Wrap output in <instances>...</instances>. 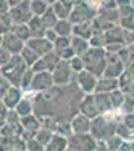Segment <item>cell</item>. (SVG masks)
Segmentation results:
<instances>
[{
  "instance_id": "obj_16",
  "label": "cell",
  "mask_w": 134,
  "mask_h": 151,
  "mask_svg": "<svg viewBox=\"0 0 134 151\" xmlns=\"http://www.w3.org/2000/svg\"><path fill=\"white\" fill-rule=\"evenodd\" d=\"M38 118L39 116H36V115H27V116H23L20 119V122L24 127V130H27V133L36 134L42 127V121L38 119Z\"/></svg>"
},
{
  "instance_id": "obj_9",
  "label": "cell",
  "mask_w": 134,
  "mask_h": 151,
  "mask_svg": "<svg viewBox=\"0 0 134 151\" xmlns=\"http://www.w3.org/2000/svg\"><path fill=\"white\" fill-rule=\"evenodd\" d=\"M60 60H62V59H60L59 55L53 50V52L41 56L38 59V62H36V64L32 67V70L35 73H39V71H50V73H53V70L57 67V64H59Z\"/></svg>"
},
{
  "instance_id": "obj_12",
  "label": "cell",
  "mask_w": 134,
  "mask_h": 151,
  "mask_svg": "<svg viewBox=\"0 0 134 151\" xmlns=\"http://www.w3.org/2000/svg\"><path fill=\"white\" fill-rule=\"evenodd\" d=\"M26 45L32 47L39 56H44V55H47V53H50V52H53V50H54V44L48 40V38H45V36L32 38V40H29L26 42Z\"/></svg>"
},
{
  "instance_id": "obj_26",
  "label": "cell",
  "mask_w": 134,
  "mask_h": 151,
  "mask_svg": "<svg viewBox=\"0 0 134 151\" xmlns=\"http://www.w3.org/2000/svg\"><path fill=\"white\" fill-rule=\"evenodd\" d=\"M14 33L17 36H20L23 41H29V40H32V38H33L29 24H17V26L14 27Z\"/></svg>"
},
{
  "instance_id": "obj_28",
  "label": "cell",
  "mask_w": 134,
  "mask_h": 151,
  "mask_svg": "<svg viewBox=\"0 0 134 151\" xmlns=\"http://www.w3.org/2000/svg\"><path fill=\"white\" fill-rule=\"evenodd\" d=\"M71 47V40L69 36H59L57 40L54 41V52L59 55L60 52H63V50L69 48Z\"/></svg>"
},
{
  "instance_id": "obj_29",
  "label": "cell",
  "mask_w": 134,
  "mask_h": 151,
  "mask_svg": "<svg viewBox=\"0 0 134 151\" xmlns=\"http://www.w3.org/2000/svg\"><path fill=\"white\" fill-rule=\"evenodd\" d=\"M35 137H36V139H38L42 145H47L48 142L51 141V137H53V132H51V130H48V129L41 127V130L35 134Z\"/></svg>"
},
{
  "instance_id": "obj_13",
  "label": "cell",
  "mask_w": 134,
  "mask_h": 151,
  "mask_svg": "<svg viewBox=\"0 0 134 151\" xmlns=\"http://www.w3.org/2000/svg\"><path fill=\"white\" fill-rule=\"evenodd\" d=\"M23 97H24V91L21 89L20 86H14V85H12L11 89L2 97V103L6 104L9 107V110H12V109L17 107V104L23 100Z\"/></svg>"
},
{
  "instance_id": "obj_33",
  "label": "cell",
  "mask_w": 134,
  "mask_h": 151,
  "mask_svg": "<svg viewBox=\"0 0 134 151\" xmlns=\"http://www.w3.org/2000/svg\"><path fill=\"white\" fill-rule=\"evenodd\" d=\"M27 151H45V145H42L38 139H29L27 141Z\"/></svg>"
},
{
  "instance_id": "obj_32",
  "label": "cell",
  "mask_w": 134,
  "mask_h": 151,
  "mask_svg": "<svg viewBox=\"0 0 134 151\" xmlns=\"http://www.w3.org/2000/svg\"><path fill=\"white\" fill-rule=\"evenodd\" d=\"M122 144H124V142H122V139H120L119 136H112L110 139L105 141V148H107L108 151H118Z\"/></svg>"
},
{
  "instance_id": "obj_5",
  "label": "cell",
  "mask_w": 134,
  "mask_h": 151,
  "mask_svg": "<svg viewBox=\"0 0 134 151\" xmlns=\"http://www.w3.org/2000/svg\"><path fill=\"white\" fill-rule=\"evenodd\" d=\"M72 74H76L71 68V64L69 60H60L57 67L53 70V80H54V85L57 86H66L71 83V77Z\"/></svg>"
},
{
  "instance_id": "obj_23",
  "label": "cell",
  "mask_w": 134,
  "mask_h": 151,
  "mask_svg": "<svg viewBox=\"0 0 134 151\" xmlns=\"http://www.w3.org/2000/svg\"><path fill=\"white\" fill-rule=\"evenodd\" d=\"M20 55H21V58L24 59V62H26V64H27L30 68H32V67L36 64V62H38V59L41 58V56L36 53L32 47H29V45L24 47V48H23V52H21Z\"/></svg>"
},
{
  "instance_id": "obj_17",
  "label": "cell",
  "mask_w": 134,
  "mask_h": 151,
  "mask_svg": "<svg viewBox=\"0 0 134 151\" xmlns=\"http://www.w3.org/2000/svg\"><path fill=\"white\" fill-rule=\"evenodd\" d=\"M68 150V137L62 134H53L51 141L45 145V151H66Z\"/></svg>"
},
{
  "instance_id": "obj_20",
  "label": "cell",
  "mask_w": 134,
  "mask_h": 151,
  "mask_svg": "<svg viewBox=\"0 0 134 151\" xmlns=\"http://www.w3.org/2000/svg\"><path fill=\"white\" fill-rule=\"evenodd\" d=\"M71 47L74 50V53L77 56H83L89 52L91 48V42L88 40H84V38H80V36H74L71 40Z\"/></svg>"
},
{
  "instance_id": "obj_31",
  "label": "cell",
  "mask_w": 134,
  "mask_h": 151,
  "mask_svg": "<svg viewBox=\"0 0 134 151\" xmlns=\"http://www.w3.org/2000/svg\"><path fill=\"white\" fill-rule=\"evenodd\" d=\"M33 76H35V71H33L32 68H29L26 73H24L23 79H21V85H20V88H21L23 91L30 89V85H32V80H33Z\"/></svg>"
},
{
  "instance_id": "obj_1",
  "label": "cell",
  "mask_w": 134,
  "mask_h": 151,
  "mask_svg": "<svg viewBox=\"0 0 134 151\" xmlns=\"http://www.w3.org/2000/svg\"><path fill=\"white\" fill-rule=\"evenodd\" d=\"M86 70L95 74L96 77H101L105 73L107 67V50L104 47H91L86 55H83Z\"/></svg>"
},
{
  "instance_id": "obj_14",
  "label": "cell",
  "mask_w": 134,
  "mask_h": 151,
  "mask_svg": "<svg viewBox=\"0 0 134 151\" xmlns=\"http://www.w3.org/2000/svg\"><path fill=\"white\" fill-rule=\"evenodd\" d=\"M80 112L84 113V115H88L91 119L101 115L98 110V106H96V101H95V95L88 94L86 97H83V100L80 101Z\"/></svg>"
},
{
  "instance_id": "obj_7",
  "label": "cell",
  "mask_w": 134,
  "mask_h": 151,
  "mask_svg": "<svg viewBox=\"0 0 134 151\" xmlns=\"http://www.w3.org/2000/svg\"><path fill=\"white\" fill-rule=\"evenodd\" d=\"M33 11H32V5L29 2H23L21 5L12 8L9 12V17L11 20L14 21L15 24H24V23H29L33 17Z\"/></svg>"
},
{
  "instance_id": "obj_30",
  "label": "cell",
  "mask_w": 134,
  "mask_h": 151,
  "mask_svg": "<svg viewBox=\"0 0 134 151\" xmlns=\"http://www.w3.org/2000/svg\"><path fill=\"white\" fill-rule=\"evenodd\" d=\"M69 64H71V68H72V71H74L76 74L80 73V71H83V70H86L83 56H77V55H76L72 59H69Z\"/></svg>"
},
{
  "instance_id": "obj_2",
  "label": "cell",
  "mask_w": 134,
  "mask_h": 151,
  "mask_svg": "<svg viewBox=\"0 0 134 151\" xmlns=\"http://www.w3.org/2000/svg\"><path fill=\"white\" fill-rule=\"evenodd\" d=\"M29 68L30 67L24 62L21 55H12L11 60L8 62L6 65L2 67V76L6 77L14 86H20L24 73H26Z\"/></svg>"
},
{
  "instance_id": "obj_25",
  "label": "cell",
  "mask_w": 134,
  "mask_h": 151,
  "mask_svg": "<svg viewBox=\"0 0 134 151\" xmlns=\"http://www.w3.org/2000/svg\"><path fill=\"white\" fill-rule=\"evenodd\" d=\"M53 29L57 32L59 36H69L72 32H74V29H72V26H71V23L66 21V20H60V21H57V23H56V26H54Z\"/></svg>"
},
{
  "instance_id": "obj_35",
  "label": "cell",
  "mask_w": 134,
  "mask_h": 151,
  "mask_svg": "<svg viewBox=\"0 0 134 151\" xmlns=\"http://www.w3.org/2000/svg\"><path fill=\"white\" fill-rule=\"evenodd\" d=\"M124 124L128 125L130 129L134 130V113H125V116H124Z\"/></svg>"
},
{
  "instance_id": "obj_15",
  "label": "cell",
  "mask_w": 134,
  "mask_h": 151,
  "mask_svg": "<svg viewBox=\"0 0 134 151\" xmlns=\"http://www.w3.org/2000/svg\"><path fill=\"white\" fill-rule=\"evenodd\" d=\"M71 125L74 133H89L92 127V119L88 115H84V113H77L71 119Z\"/></svg>"
},
{
  "instance_id": "obj_36",
  "label": "cell",
  "mask_w": 134,
  "mask_h": 151,
  "mask_svg": "<svg viewBox=\"0 0 134 151\" xmlns=\"http://www.w3.org/2000/svg\"><path fill=\"white\" fill-rule=\"evenodd\" d=\"M45 38H48L53 44H54V41L59 38V35H57V32L54 30V29H47V32H45Z\"/></svg>"
},
{
  "instance_id": "obj_11",
  "label": "cell",
  "mask_w": 134,
  "mask_h": 151,
  "mask_svg": "<svg viewBox=\"0 0 134 151\" xmlns=\"http://www.w3.org/2000/svg\"><path fill=\"white\" fill-rule=\"evenodd\" d=\"M2 47L6 48L8 52H11L12 55H20L26 45H24V41L21 40L20 36H17L15 33H11L9 32V33H5L3 35Z\"/></svg>"
},
{
  "instance_id": "obj_10",
  "label": "cell",
  "mask_w": 134,
  "mask_h": 151,
  "mask_svg": "<svg viewBox=\"0 0 134 151\" xmlns=\"http://www.w3.org/2000/svg\"><path fill=\"white\" fill-rule=\"evenodd\" d=\"M124 67H125V64L120 60V58L116 53L107 52V67H105V73H104L105 77H112V79L120 77L124 73Z\"/></svg>"
},
{
  "instance_id": "obj_19",
  "label": "cell",
  "mask_w": 134,
  "mask_h": 151,
  "mask_svg": "<svg viewBox=\"0 0 134 151\" xmlns=\"http://www.w3.org/2000/svg\"><path fill=\"white\" fill-rule=\"evenodd\" d=\"M95 101H96V106H98V110L100 113L108 112L113 109V103H112V98H110V94H104V92H96L95 94Z\"/></svg>"
},
{
  "instance_id": "obj_3",
  "label": "cell",
  "mask_w": 134,
  "mask_h": 151,
  "mask_svg": "<svg viewBox=\"0 0 134 151\" xmlns=\"http://www.w3.org/2000/svg\"><path fill=\"white\" fill-rule=\"evenodd\" d=\"M116 129H118L116 121H113L112 118H108L105 115H100L92 119L91 133L93 134L96 141H107L112 136H115Z\"/></svg>"
},
{
  "instance_id": "obj_22",
  "label": "cell",
  "mask_w": 134,
  "mask_h": 151,
  "mask_svg": "<svg viewBox=\"0 0 134 151\" xmlns=\"http://www.w3.org/2000/svg\"><path fill=\"white\" fill-rule=\"evenodd\" d=\"M15 112L23 118V116H27V115H32V112H35V107H33V101H30L29 98L23 97V100L17 104L15 107Z\"/></svg>"
},
{
  "instance_id": "obj_38",
  "label": "cell",
  "mask_w": 134,
  "mask_h": 151,
  "mask_svg": "<svg viewBox=\"0 0 134 151\" xmlns=\"http://www.w3.org/2000/svg\"><path fill=\"white\" fill-rule=\"evenodd\" d=\"M95 151H108V150L105 148V145H100V147H98V148H96Z\"/></svg>"
},
{
  "instance_id": "obj_34",
  "label": "cell",
  "mask_w": 134,
  "mask_h": 151,
  "mask_svg": "<svg viewBox=\"0 0 134 151\" xmlns=\"http://www.w3.org/2000/svg\"><path fill=\"white\" fill-rule=\"evenodd\" d=\"M30 5H32V11H33V14H36V15L44 14V12L47 11L45 3H44V2H39V0H33V2H32Z\"/></svg>"
},
{
  "instance_id": "obj_24",
  "label": "cell",
  "mask_w": 134,
  "mask_h": 151,
  "mask_svg": "<svg viewBox=\"0 0 134 151\" xmlns=\"http://www.w3.org/2000/svg\"><path fill=\"white\" fill-rule=\"evenodd\" d=\"M74 35L84 38V40H91L93 36V27L88 23H78L77 26L74 27Z\"/></svg>"
},
{
  "instance_id": "obj_6",
  "label": "cell",
  "mask_w": 134,
  "mask_h": 151,
  "mask_svg": "<svg viewBox=\"0 0 134 151\" xmlns=\"http://www.w3.org/2000/svg\"><path fill=\"white\" fill-rule=\"evenodd\" d=\"M53 85H54L53 73H50V71H39V73H35L32 85H30V89L36 91V92H44L47 89H50V88H53Z\"/></svg>"
},
{
  "instance_id": "obj_21",
  "label": "cell",
  "mask_w": 134,
  "mask_h": 151,
  "mask_svg": "<svg viewBox=\"0 0 134 151\" xmlns=\"http://www.w3.org/2000/svg\"><path fill=\"white\" fill-rule=\"evenodd\" d=\"M27 24H29V27H30V32H32V36H33V38H41V36H45L47 27H45V24H44L42 18L33 17Z\"/></svg>"
},
{
  "instance_id": "obj_37",
  "label": "cell",
  "mask_w": 134,
  "mask_h": 151,
  "mask_svg": "<svg viewBox=\"0 0 134 151\" xmlns=\"http://www.w3.org/2000/svg\"><path fill=\"white\" fill-rule=\"evenodd\" d=\"M118 151H133V147H131L130 144H122Z\"/></svg>"
},
{
  "instance_id": "obj_8",
  "label": "cell",
  "mask_w": 134,
  "mask_h": 151,
  "mask_svg": "<svg viewBox=\"0 0 134 151\" xmlns=\"http://www.w3.org/2000/svg\"><path fill=\"white\" fill-rule=\"evenodd\" d=\"M76 82L78 85V88H81V91L84 94H92L95 92L96 89V83H98V80H96V76L92 74L91 71L88 70H83L80 73L76 74Z\"/></svg>"
},
{
  "instance_id": "obj_27",
  "label": "cell",
  "mask_w": 134,
  "mask_h": 151,
  "mask_svg": "<svg viewBox=\"0 0 134 151\" xmlns=\"http://www.w3.org/2000/svg\"><path fill=\"white\" fill-rule=\"evenodd\" d=\"M42 21H44L47 29H51V27L56 26V23L59 21L57 20V14H56V12H53V11H50V9H47L44 14H42Z\"/></svg>"
},
{
  "instance_id": "obj_18",
  "label": "cell",
  "mask_w": 134,
  "mask_h": 151,
  "mask_svg": "<svg viewBox=\"0 0 134 151\" xmlns=\"http://www.w3.org/2000/svg\"><path fill=\"white\" fill-rule=\"evenodd\" d=\"M119 88V82L116 79H112V77H104L98 80V83H96V89L95 92H104V94H110L113 92L115 89H118Z\"/></svg>"
},
{
  "instance_id": "obj_4",
  "label": "cell",
  "mask_w": 134,
  "mask_h": 151,
  "mask_svg": "<svg viewBox=\"0 0 134 151\" xmlns=\"http://www.w3.org/2000/svg\"><path fill=\"white\" fill-rule=\"evenodd\" d=\"M68 148L72 151H95L98 144L92 133H74L68 137Z\"/></svg>"
}]
</instances>
